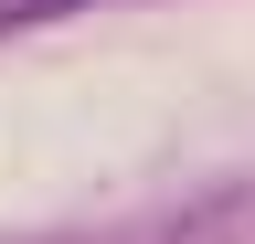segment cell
I'll list each match as a JSON object with an SVG mask.
<instances>
[{
    "label": "cell",
    "mask_w": 255,
    "mask_h": 244,
    "mask_svg": "<svg viewBox=\"0 0 255 244\" xmlns=\"http://www.w3.org/2000/svg\"><path fill=\"white\" fill-rule=\"evenodd\" d=\"M64 11H96V0H0V32H32V21H64Z\"/></svg>",
    "instance_id": "cell-1"
}]
</instances>
